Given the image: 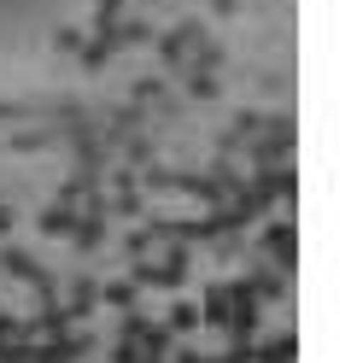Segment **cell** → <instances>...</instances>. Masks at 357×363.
Segmentation results:
<instances>
[{
    "mask_svg": "<svg viewBox=\"0 0 357 363\" xmlns=\"http://www.w3.org/2000/svg\"><path fill=\"white\" fill-rule=\"evenodd\" d=\"M222 88H217V77L211 71H188V100H217Z\"/></svg>",
    "mask_w": 357,
    "mask_h": 363,
    "instance_id": "18",
    "label": "cell"
},
{
    "mask_svg": "<svg viewBox=\"0 0 357 363\" xmlns=\"http://www.w3.org/2000/svg\"><path fill=\"white\" fill-rule=\"evenodd\" d=\"M94 305H100V281H94V276H71V287H64V311L82 323Z\"/></svg>",
    "mask_w": 357,
    "mask_h": 363,
    "instance_id": "6",
    "label": "cell"
},
{
    "mask_svg": "<svg viewBox=\"0 0 357 363\" xmlns=\"http://www.w3.org/2000/svg\"><path fill=\"white\" fill-rule=\"evenodd\" d=\"M35 229L47 235V240H71V229H76V211H71V206H47Z\"/></svg>",
    "mask_w": 357,
    "mask_h": 363,
    "instance_id": "9",
    "label": "cell"
},
{
    "mask_svg": "<svg viewBox=\"0 0 357 363\" xmlns=\"http://www.w3.org/2000/svg\"><path fill=\"white\" fill-rule=\"evenodd\" d=\"M53 141H59V129H18V135H6L12 152H41V147H53Z\"/></svg>",
    "mask_w": 357,
    "mask_h": 363,
    "instance_id": "11",
    "label": "cell"
},
{
    "mask_svg": "<svg viewBox=\"0 0 357 363\" xmlns=\"http://www.w3.org/2000/svg\"><path fill=\"white\" fill-rule=\"evenodd\" d=\"M0 269H6L12 281H30V287H35V281H47V269H41V264L24 252V246H0Z\"/></svg>",
    "mask_w": 357,
    "mask_h": 363,
    "instance_id": "5",
    "label": "cell"
},
{
    "mask_svg": "<svg viewBox=\"0 0 357 363\" xmlns=\"http://www.w3.org/2000/svg\"><path fill=\"white\" fill-rule=\"evenodd\" d=\"M82 41H88L82 30H71V24H64V30L53 35V48H59V53H82Z\"/></svg>",
    "mask_w": 357,
    "mask_h": 363,
    "instance_id": "25",
    "label": "cell"
},
{
    "mask_svg": "<svg viewBox=\"0 0 357 363\" xmlns=\"http://www.w3.org/2000/svg\"><path fill=\"white\" fill-rule=\"evenodd\" d=\"M188 71H211V77H217V71H222V41H211V35L193 41V48H188Z\"/></svg>",
    "mask_w": 357,
    "mask_h": 363,
    "instance_id": "10",
    "label": "cell"
},
{
    "mask_svg": "<svg viewBox=\"0 0 357 363\" xmlns=\"http://www.w3.org/2000/svg\"><path fill=\"white\" fill-rule=\"evenodd\" d=\"M211 12H217V18H234V12H240V0H211Z\"/></svg>",
    "mask_w": 357,
    "mask_h": 363,
    "instance_id": "27",
    "label": "cell"
},
{
    "mask_svg": "<svg viewBox=\"0 0 357 363\" xmlns=\"http://www.w3.org/2000/svg\"><path fill=\"white\" fill-rule=\"evenodd\" d=\"M147 328H152V316H141V311H123V340H147Z\"/></svg>",
    "mask_w": 357,
    "mask_h": 363,
    "instance_id": "22",
    "label": "cell"
},
{
    "mask_svg": "<svg viewBox=\"0 0 357 363\" xmlns=\"http://www.w3.org/2000/svg\"><path fill=\"white\" fill-rule=\"evenodd\" d=\"M152 41V24H141V18H123L118 24V48H147Z\"/></svg>",
    "mask_w": 357,
    "mask_h": 363,
    "instance_id": "15",
    "label": "cell"
},
{
    "mask_svg": "<svg viewBox=\"0 0 357 363\" xmlns=\"http://www.w3.org/2000/svg\"><path fill=\"white\" fill-rule=\"evenodd\" d=\"M176 363H211V357H199V352H176Z\"/></svg>",
    "mask_w": 357,
    "mask_h": 363,
    "instance_id": "29",
    "label": "cell"
},
{
    "mask_svg": "<svg viewBox=\"0 0 357 363\" xmlns=\"http://www.w3.org/2000/svg\"><path fill=\"white\" fill-rule=\"evenodd\" d=\"M152 246H159V240H152V229H135V235L123 240V252H129V258H152Z\"/></svg>",
    "mask_w": 357,
    "mask_h": 363,
    "instance_id": "23",
    "label": "cell"
},
{
    "mask_svg": "<svg viewBox=\"0 0 357 363\" xmlns=\"http://www.w3.org/2000/svg\"><path fill=\"white\" fill-rule=\"evenodd\" d=\"M164 328H170V334H188V328H199V305H176V311L164 316Z\"/></svg>",
    "mask_w": 357,
    "mask_h": 363,
    "instance_id": "19",
    "label": "cell"
},
{
    "mask_svg": "<svg viewBox=\"0 0 357 363\" xmlns=\"http://www.w3.org/2000/svg\"><path fill=\"white\" fill-rule=\"evenodd\" d=\"M229 316H234V287L217 281L205 293V305H199V323H205V328H229Z\"/></svg>",
    "mask_w": 357,
    "mask_h": 363,
    "instance_id": "4",
    "label": "cell"
},
{
    "mask_svg": "<svg viewBox=\"0 0 357 363\" xmlns=\"http://www.w3.org/2000/svg\"><path fill=\"white\" fill-rule=\"evenodd\" d=\"M299 357V340L293 334H276V340H258L252 346V363H293Z\"/></svg>",
    "mask_w": 357,
    "mask_h": 363,
    "instance_id": "7",
    "label": "cell"
},
{
    "mask_svg": "<svg viewBox=\"0 0 357 363\" xmlns=\"http://www.w3.org/2000/svg\"><path fill=\"white\" fill-rule=\"evenodd\" d=\"M258 129H264V111H234V129H229V135H240V141H252Z\"/></svg>",
    "mask_w": 357,
    "mask_h": 363,
    "instance_id": "21",
    "label": "cell"
},
{
    "mask_svg": "<svg viewBox=\"0 0 357 363\" xmlns=\"http://www.w3.org/2000/svg\"><path fill=\"white\" fill-rule=\"evenodd\" d=\"M129 94H135V106H164V100H170L159 77H141V82H129Z\"/></svg>",
    "mask_w": 357,
    "mask_h": 363,
    "instance_id": "16",
    "label": "cell"
},
{
    "mask_svg": "<svg viewBox=\"0 0 357 363\" xmlns=\"http://www.w3.org/2000/svg\"><path fill=\"white\" fill-rule=\"evenodd\" d=\"M118 53H123V48H118V24H111V30H94V41H82L76 59H82V71H106Z\"/></svg>",
    "mask_w": 357,
    "mask_h": 363,
    "instance_id": "3",
    "label": "cell"
},
{
    "mask_svg": "<svg viewBox=\"0 0 357 363\" xmlns=\"http://www.w3.org/2000/svg\"><path fill=\"white\" fill-rule=\"evenodd\" d=\"M111 363H141V346L135 340H118V346H111Z\"/></svg>",
    "mask_w": 357,
    "mask_h": 363,
    "instance_id": "26",
    "label": "cell"
},
{
    "mask_svg": "<svg viewBox=\"0 0 357 363\" xmlns=\"http://www.w3.org/2000/svg\"><path fill=\"white\" fill-rule=\"evenodd\" d=\"M94 24H100V30L123 24V0H100V6H94Z\"/></svg>",
    "mask_w": 357,
    "mask_h": 363,
    "instance_id": "24",
    "label": "cell"
},
{
    "mask_svg": "<svg viewBox=\"0 0 357 363\" xmlns=\"http://www.w3.org/2000/svg\"><path fill=\"white\" fill-rule=\"evenodd\" d=\"M159 59H164V71H188V41L182 35H159Z\"/></svg>",
    "mask_w": 357,
    "mask_h": 363,
    "instance_id": "13",
    "label": "cell"
},
{
    "mask_svg": "<svg viewBox=\"0 0 357 363\" xmlns=\"http://www.w3.org/2000/svg\"><path fill=\"white\" fill-rule=\"evenodd\" d=\"M30 334L35 340H64V334H76V316L53 299V305H41V316H30Z\"/></svg>",
    "mask_w": 357,
    "mask_h": 363,
    "instance_id": "2",
    "label": "cell"
},
{
    "mask_svg": "<svg viewBox=\"0 0 357 363\" xmlns=\"http://www.w3.org/2000/svg\"><path fill=\"white\" fill-rule=\"evenodd\" d=\"M123 158H129V170H147L152 164V141H147V135H123Z\"/></svg>",
    "mask_w": 357,
    "mask_h": 363,
    "instance_id": "14",
    "label": "cell"
},
{
    "mask_svg": "<svg viewBox=\"0 0 357 363\" xmlns=\"http://www.w3.org/2000/svg\"><path fill=\"white\" fill-rule=\"evenodd\" d=\"M12 223H18V217H12V206H0V240L12 235Z\"/></svg>",
    "mask_w": 357,
    "mask_h": 363,
    "instance_id": "28",
    "label": "cell"
},
{
    "mask_svg": "<svg viewBox=\"0 0 357 363\" xmlns=\"http://www.w3.org/2000/svg\"><path fill=\"white\" fill-rule=\"evenodd\" d=\"M135 182H147L152 194H170V188H176V170H164V164H147V176H135Z\"/></svg>",
    "mask_w": 357,
    "mask_h": 363,
    "instance_id": "20",
    "label": "cell"
},
{
    "mask_svg": "<svg viewBox=\"0 0 357 363\" xmlns=\"http://www.w3.org/2000/svg\"><path fill=\"white\" fill-rule=\"evenodd\" d=\"M264 258H270V269H293V258H299V240H293V223H264Z\"/></svg>",
    "mask_w": 357,
    "mask_h": 363,
    "instance_id": "1",
    "label": "cell"
},
{
    "mask_svg": "<svg viewBox=\"0 0 357 363\" xmlns=\"http://www.w3.org/2000/svg\"><path fill=\"white\" fill-rule=\"evenodd\" d=\"M100 305H111V311H135V281H129V276H123V281H106V287H100Z\"/></svg>",
    "mask_w": 357,
    "mask_h": 363,
    "instance_id": "12",
    "label": "cell"
},
{
    "mask_svg": "<svg viewBox=\"0 0 357 363\" xmlns=\"http://www.w3.org/2000/svg\"><path fill=\"white\" fill-rule=\"evenodd\" d=\"M71 240H76V252H100V246H106V217H88V211H76V229H71Z\"/></svg>",
    "mask_w": 357,
    "mask_h": 363,
    "instance_id": "8",
    "label": "cell"
},
{
    "mask_svg": "<svg viewBox=\"0 0 357 363\" xmlns=\"http://www.w3.org/2000/svg\"><path fill=\"white\" fill-rule=\"evenodd\" d=\"M106 211H118V217H141V188H118L106 199Z\"/></svg>",
    "mask_w": 357,
    "mask_h": 363,
    "instance_id": "17",
    "label": "cell"
}]
</instances>
